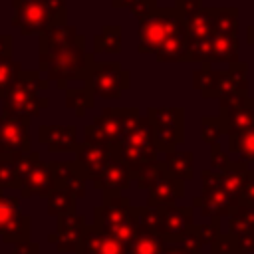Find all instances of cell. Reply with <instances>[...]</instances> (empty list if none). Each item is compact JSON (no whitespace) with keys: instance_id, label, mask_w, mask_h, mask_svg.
<instances>
[{"instance_id":"1","label":"cell","mask_w":254,"mask_h":254,"mask_svg":"<svg viewBox=\"0 0 254 254\" xmlns=\"http://www.w3.org/2000/svg\"><path fill=\"white\" fill-rule=\"evenodd\" d=\"M87 58L85 38L67 22L48 28L38 38V67L58 89H65L75 79L83 81L89 64Z\"/></svg>"},{"instance_id":"34","label":"cell","mask_w":254,"mask_h":254,"mask_svg":"<svg viewBox=\"0 0 254 254\" xmlns=\"http://www.w3.org/2000/svg\"><path fill=\"white\" fill-rule=\"evenodd\" d=\"M165 173H167L165 163H163V161H155V163L145 165V167H141L139 171H135V173H133V181L137 183V187H139L141 190H149Z\"/></svg>"},{"instance_id":"24","label":"cell","mask_w":254,"mask_h":254,"mask_svg":"<svg viewBox=\"0 0 254 254\" xmlns=\"http://www.w3.org/2000/svg\"><path fill=\"white\" fill-rule=\"evenodd\" d=\"M22 71V64L14 60V38L10 34H0V97L8 95Z\"/></svg>"},{"instance_id":"43","label":"cell","mask_w":254,"mask_h":254,"mask_svg":"<svg viewBox=\"0 0 254 254\" xmlns=\"http://www.w3.org/2000/svg\"><path fill=\"white\" fill-rule=\"evenodd\" d=\"M200 8H202V0H177L175 2V10L181 14V18H187Z\"/></svg>"},{"instance_id":"3","label":"cell","mask_w":254,"mask_h":254,"mask_svg":"<svg viewBox=\"0 0 254 254\" xmlns=\"http://www.w3.org/2000/svg\"><path fill=\"white\" fill-rule=\"evenodd\" d=\"M50 81L40 75L38 69H24L8 95L4 97L2 113L18 117H38L44 109L50 107V97L46 95Z\"/></svg>"},{"instance_id":"7","label":"cell","mask_w":254,"mask_h":254,"mask_svg":"<svg viewBox=\"0 0 254 254\" xmlns=\"http://www.w3.org/2000/svg\"><path fill=\"white\" fill-rule=\"evenodd\" d=\"M87 71L83 75V87L101 99H121L123 91L131 87V73L121 67L119 62H95L89 52Z\"/></svg>"},{"instance_id":"9","label":"cell","mask_w":254,"mask_h":254,"mask_svg":"<svg viewBox=\"0 0 254 254\" xmlns=\"http://www.w3.org/2000/svg\"><path fill=\"white\" fill-rule=\"evenodd\" d=\"M115 157L131 171V175L135 171H139L145 165H151L157 159V149L153 143V133H151V125L149 119L145 115H141L137 119V123L127 131V135L121 139V143L115 147Z\"/></svg>"},{"instance_id":"19","label":"cell","mask_w":254,"mask_h":254,"mask_svg":"<svg viewBox=\"0 0 254 254\" xmlns=\"http://www.w3.org/2000/svg\"><path fill=\"white\" fill-rule=\"evenodd\" d=\"M38 139L50 153H75L79 149L75 125H40Z\"/></svg>"},{"instance_id":"5","label":"cell","mask_w":254,"mask_h":254,"mask_svg":"<svg viewBox=\"0 0 254 254\" xmlns=\"http://www.w3.org/2000/svg\"><path fill=\"white\" fill-rule=\"evenodd\" d=\"M65 0H12V26L22 36L44 34L52 26L65 24Z\"/></svg>"},{"instance_id":"10","label":"cell","mask_w":254,"mask_h":254,"mask_svg":"<svg viewBox=\"0 0 254 254\" xmlns=\"http://www.w3.org/2000/svg\"><path fill=\"white\" fill-rule=\"evenodd\" d=\"M145 117L149 119L153 143L157 153H173L185 143V107H147Z\"/></svg>"},{"instance_id":"17","label":"cell","mask_w":254,"mask_h":254,"mask_svg":"<svg viewBox=\"0 0 254 254\" xmlns=\"http://www.w3.org/2000/svg\"><path fill=\"white\" fill-rule=\"evenodd\" d=\"M157 210V234L167 242L175 244L185 234L189 226L194 224V208L192 206H159Z\"/></svg>"},{"instance_id":"21","label":"cell","mask_w":254,"mask_h":254,"mask_svg":"<svg viewBox=\"0 0 254 254\" xmlns=\"http://www.w3.org/2000/svg\"><path fill=\"white\" fill-rule=\"evenodd\" d=\"M89 183L101 192H121L131 187L133 175L117 157H113Z\"/></svg>"},{"instance_id":"40","label":"cell","mask_w":254,"mask_h":254,"mask_svg":"<svg viewBox=\"0 0 254 254\" xmlns=\"http://www.w3.org/2000/svg\"><path fill=\"white\" fill-rule=\"evenodd\" d=\"M230 163H232V159H230V155L226 153V151H222V147H220V143H214V145H210V171H214V173H224L228 167H230Z\"/></svg>"},{"instance_id":"23","label":"cell","mask_w":254,"mask_h":254,"mask_svg":"<svg viewBox=\"0 0 254 254\" xmlns=\"http://www.w3.org/2000/svg\"><path fill=\"white\" fill-rule=\"evenodd\" d=\"M50 171L56 179V185L67 189L75 198H83L87 192V179L75 161H50Z\"/></svg>"},{"instance_id":"29","label":"cell","mask_w":254,"mask_h":254,"mask_svg":"<svg viewBox=\"0 0 254 254\" xmlns=\"http://www.w3.org/2000/svg\"><path fill=\"white\" fill-rule=\"evenodd\" d=\"M48 198V214L52 218H60L65 214H73L77 206V198L64 187L56 185V189L46 196Z\"/></svg>"},{"instance_id":"37","label":"cell","mask_w":254,"mask_h":254,"mask_svg":"<svg viewBox=\"0 0 254 254\" xmlns=\"http://www.w3.org/2000/svg\"><path fill=\"white\" fill-rule=\"evenodd\" d=\"M20 190V181L16 175V165L14 159L10 157H0V190Z\"/></svg>"},{"instance_id":"45","label":"cell","mask_w":254,"mask_h":254,"mask_svg":"<svg viewBox=\"0 0 254 254\" xmlns=\"http://www.w3.org/2000/svg\"><path fill=\"white\" fill-rule=\"evenodd\" d=\"M163 254H192V252L185 250L181 244H167V246L163 248Z\"/></svg>"},{"instance_id":"22","label":"cell","mask_w":254,"mask_h":254,"mask_svg":"<svg viewBox=\"0 0 254 254\" xmlns=\"http://www.w3.org/2000/svg\"><path fill=\"white\" fill-rule=\"evenodd\" d=\"M185 196V181L173 177L169 171L147 190V206L159 208V206H171L177 204L179 198Z\"/></svg>"},{"instance_id":"13","label":"cell","mask_w":254,"mask_h":254,"mask_svg":"<svg viewBox=\"0 0 254 254\" xmlns=\"http://www.w3.org/2000/svg\"><path fill=\"white\" fill-rule=\"evenodd\" d=\"M32 218L20 210V198L0 190V238L6 244L32 240Z\"/></svg>"},{"instance_id":"16","label":"cell","mask_w":254,"mask_h":254,"mask_svg":"<svg viewBox=\"0 0 254 254\" xmlns=\"http://www.w3.org/2000/svg\"><path fill=\"white\" fill-rule=\"evenodd\" d=\"M218 119L224 127L226 137L240 135L254 127V97L246 95L234 101H222L218 103Z\"/></svg>"},{"instance_id":"11","label":"cell","mask_w":254,"mask_h":254,"mask_svg":"<svg viewBox=\"0 0 254 254\" xmlns=\"http://www.w3.org/2000/svg\"><path fill=\"white\" fill-rule=\"evenodd\" d=\"M16 175L20 181V196L32 198V196H48L56 189V179L50 171L48 161L40 159V153L30 151L28 155L16 157Z\"/></svg>"},{"instance_id":"46","label":"cell","mask_w":254,"mask_h":254,"mask_svg":"<svg viewBox=\"0 0 254 254\" xmlns=\"http://www.w3.org/2000/svg\"><path fill=\"white\" fill-rule=\"evenodd\" d=\"M246 44L254 48V24L246 28Z\"/></svg>"},{"instance_id":"26","label":"cell","mask_w":254,"mask_h":254,"mask_svg":"<svg viewBox=\"0 0 254 254\" xmlns=\"http://www.w3.org/2000/svg\"><path fill=\"white\" fill-rule=\"evenodd\" d=\"M165 167L167 171L181 179V181H192L194 179V153L192 151H173L165 155Z\"/></svg>"},{"instance_id":"35","label":"cell","mask_w":254,"mask_h":254,"mask_svg":"<svg viewBox=\"0 0 254 254\" xmlns=\"http://www.w3.org/2000/svg\"><path fill=\"white\" fill-rule=\"evenodd\" d=\"M111 8H115V10H119V8L129 10V14L133 18L141 20L147 14H151L153 10H157L159 4H157V0H111Z\"/></svg>"},{"instance_id":"32","label":"cell","mask_w":254,"mask_h":254,"mask_svg":"<svg viewBox=\"0 0 254 254\" xmlns=\"http://www.w3.org/2000/svg\"><path fill=\"white\" fill-rule=\"evenodd\" d=\"M65 107L75 113V117H83L85 111L93 109L95 97L85 87H65Z\"/></svg>"},{"instance_id":"25","label":"cell","mask_w":254,"mask_h":254,"mask_svg":"<svg viewBox=\"0 0 254 254\" xmlns=\"http://www.w3.org/2000/svg\"><path fill=\"white\" fill-rule=\"evenodd\" d=\"M77 250H83L85 254H125V246L119 244L115 238H111L109 234L97 230L95 226L87 224L83 242Z\"/></svg>"},{"instance_id":"31","label":"cell","mask_w":254,"mask_h":254,"mask_svg":"<svg viewBox=\"0 0 254 254\" xmlns=\"http://www.w3.org/2000/svg\"><path fill=\"white\" fill-rule=\"evenodd\" d=\"M254 230V206L238 204L228 216H226V234L236 236L242 232Z\"/></svg>"},{"instance_id":"27","label":"cell","mask_w":254,"mask_h":254,"mask_svg":"<svg viewBox=\"0 0 254 254\" xmlns=\"http://www.w3.org/2000/svg\"><path fill=\"white\" fill-rule=\"evenodd\" d=\"M248 165L240 159L232 161L230 167L224 171V173H218V181H220V187L226 190V194L238 202V196H240V189L244 185V179L248 175Z\"/></svg>"},{"instance_id":"6","label":"cell","mask_w":254,"mask_h":254,"mask_svg":"<svg viewBox=\"0 0 254 254\" xmlns=\"http://www.w3.org/2000/svg\"><path fill=\"white\" fill-rule=\"evenodd\" d=\"M139 117L141 111L137 107H105L103 113L95 115L93 121L83 127V137L85 141H97L115 151Z\"/></svg>"},{"instance_id":"14","label":"cell","mask_w":254,"mask_h":254,"mask_svg":"<svg viewBox=\"0 0 254 254\" xmlns=\"http://www.w3.org/2000/svg\"><path fill=\"white\" fill-rule=\"evenodd\" d=\"M179 16V12L173 8H157L151 14H147L145 18L139 20V44H137V52L139 54H157L159 48L163 46L175 18Z\"/></svg>"},{"instance_id":"36","label":"cell","mask_w":254,"mask_h":254,"mask_svg":"<svg viewBox=\"0 0 254 254\" xmlns=\"http://www.w3.org/2000/svg\"><path fill=\"white\" fill-rule=\"evenodd\" d=\"M224 135V127L218 119V115H202L200 117V139L206 145L218 143V139Z\"/></svg>"},{"instance_id":"28","label":"cell","mask_w":254,"mask_h":254,"mask_svg":"<svg viewBox=\"0 0 254 254\" xmlns=\"http://www.w3.org/2000/svg\"><path fill=\"white\" fill-rule=\"evenodd\" d=\"M121 26H115V24H109V26H103L95 36H93V56H99V54H109V56H117L121 54Z\"/></svg>"},{"instance_id":"12","label":"cell","mask_w":254,"mask_h":254,"mask_svg":"<svg viewBox=\"0 0 254 254\" xmlns=\"http://www.w3.org/2000/svg\"><path fill=\"white\" fill-rule=\"evenodd\" d=\"M200 194H196L192 198V208H198V212L206 218H226L236 206L238 202L232 200L226 190L220 187V181H218V173L210 171V169H202L200 171Z\"/></svg>"},{"instance_id":"41","label":"cell","mask_w":254,"mask_h":254,"mask_svg":"<svg viewBox=\"0 0 254 254\" xmlns=\"http://www.w3.org/2000/svg\"><path fill=\"white\" fill-rule=\"evenodd\" d=\"M238 204L254 206V169H250L246 179H244V185H242L240 196H238Z\"/></svg>"},{"instance_id":"2","label":"cell","mask_w":254,"mask_h":254,"mask_svg":"<svg viewBox=\"0 0 254 254\" xmlns=\"http://www.w3.org/2000/svg\"><path fill=\"white\" fill-rule=\"evenodd\" d=\"M192 87L204 99L234 101L248 95V64L236 62L226 69H214L210 64H202L192 71Z\"/></svg>"},{"instance_id":"30","label":"cell","mask_w":254,"mask_h":254,"mask_svg":"<svg viewBox=\"0 0 254 254\" xmlns=\"http://www.w3.org/2000/svg\"><path fill=\"white\" fill-rule=\"evenodd\" d=\"M165 246H167V242L159 234L137 228V232H135L131 244L127 246L125 254H163Z\"/></svg>"},{"instance_id":"18","label":"cell","mask_w":254,"mask_h":254,"mask_svg":"<svg viewBox=\"0 0 254 254\" xmlns=\"http://www.w3.org/2000/svg\"><path fill=\"white\" fill-rule=\"evenodd\" d=\"M56 232L48 234V242L56 246L58 252L62 254H75L77 248L83 242L85 230H87V220L73 212V214H65L56 218Z\"/></svg>"},{"instance_id":"20","label":"cell","mask_w":254,"mask_h":254,"mask_svg":"<svg viewBox=\"0 0 254 254\" xmlns=\"http://www.w3.org/2000/svg\"><path fill=\"white\" fill-rule=\"evenodd\" d=\"M113 157H115V153L107 145L97 143V141H83V143H79V149L75 151L73 161L81 169L83 177L87 181H91Z\"/></svg>"},{"instance_id":"44","label":"cell","mask_w":254,"mask_h":254,"mask_svg":"<svg viewBox=\"0 0 254 254\" xmlns=\"http://www.w3.org/2000/svg\"><path fill=\"white\" fill-rule=\"evenodd\" d=\"M10 254H40V246L32 240H26V242H18V244H12V252Z\"/></svg>"},{"instance_id":"4","label":"cell","mask_w":254,"mask_h":254,"mask_svg":"<svg viewBox=\"0 0 254 254\" xmlns=\"http://www.w3.org/2000/svg\"><path fill=\"white\" fill-rule=\"evenodd\" d=\"M131 210H133L131 200L121 192H101V204L93 208L91 226L109 234L127 250V246L131 244L137 232V224Z\"/></svg>"},{"instance_id":"8","label":"cell","mask_w":254,"mask_h":254,"mask_svg":"<svg viewBox=\"0 0 254 254\" xmlns=\"http://www.w3.org/2000/svg\"><path fill=\"white\" fill-rule=\"evenodd\" d=\"M238 14L236 6L212 8V44L210 64H236L238 60Z\"/></svg>"},{"instance_id":"33","label":"cell","mask_w":254,"mask_h":254,"mask_svg":"<svg viewBox=\"0 0 254 254\" xmlns=\"http://www.w3.org/2000/svg\"><path fill=\"white\" fill-rule=\"evenodd\" d=\"M226 145H228V151L238 155L240 161H244L246 165L254 163V127H250L248 131H244L240 135L228 137Z\"/></svg>"},{"instance_id":"47","label":"cell","mask_w":254,"mask_h":254,"mask_svg":"<svg viewBox=\"0 0 254 254\" xmlns=\"http://www.w3.org/2000/svg\"><path fill=\"white\" fill-rule=\"evenodd\" d=\"M75 254H85V252H83V250H77V252H75Z\"/></svg>"},{"instance_id":"38","label":"cell","mask_w":254,"mask_h":254,"mask_svg":"<svg viewBox=\"0 0 254 254\" xmlns=\"http://www.w3.org/2000/svg\"><path fill=\"white\" fill-rule=\"evenodd\" d=\"M220 222H222V220L212 218V220H208V222L196 224V230H198V236H200V240H202V246H208V248H210V246L218 240V236L222 234Z\"/></svg>"},{"instance_id":"48","label":"cell","mask_w":254,"mask_h":254,"mask_svg":"<svg viewBox=\"0 0 254 254\" xmlns=\"http://www.w3.org/2000/svg\"><path fill=\"white\" fill-rule=\"evenodd\" d=\"M200 254H210V252H200Z\"/></svg>"},{"instance_id":"39","label":"cell","mask_w":254,"mask_h":254,"mask_svg":"<svg viewBox=\"0 0 254 254\" xmlns=\"http://www.w3.org/2000/svg\"><path fill=\"white\" fill-rule=\"evenodd\" d=\"M175 244H181L185 250H189V252H192V254H200L202 252V240H200V236H198V230H196V224H192V226H189L187 230H185V234L179 238V242H175Z\"/></svg>"},{"instance_id":"42","label":"cell","mask_w":254,"mask_h":254,"mask_svg":"<svg viewBox=\"0 0 254 254\" xmlns=\"http://www.w3.org/2000/svg\"><path fill=\"white\" fill-rule=\"evenodd\" d=\"M210 254H238L232 236L226 234V232H222V234L218 236V240L210 246Z\"/></svg>"},{"instance_id":"15","label":"cell","mask_w":254,"mask_h":254,"mask_svg":"<svg viewBox=\"0 0 254 254\" xmlns=\"http://www.w3.org/2000/svg\"><path fill=\"white\" fill-rule=\"evenodd\" d=\"M28 117L0 113V157H22L32 151Z\"/></svg>"}]
</instances>
